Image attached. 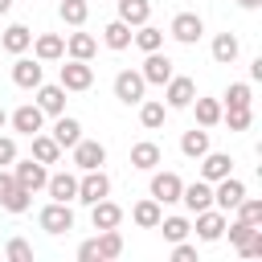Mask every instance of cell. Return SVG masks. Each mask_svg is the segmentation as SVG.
<instances>
[{
  "label": "cell",
  "instance_id": "44dd1931",
  "mask_svg": "<svg viewBox=\"0 0 262 262\" xmlns=\"http://www.w3.org/2000/svg\"><path fill=\"white\" fill-rule=\"evenodd\" d=\"M160 217H164V205H160L156 196H143V201H135V209H131V221H135L139 229H156Z\"/></svg>",
  "mask_w": 262,
  "mask_h": 262
},
{
  "label": "cell",
  "instance_id": "ffe728a7",
  "mask_svg": "<svg viewBox=\"0 0 262 262\" xmlns=\"http://www.w3.org/2000/svg\"><path fill=\"white\" fill-rule=\"evenodd\" d=\"M119 221H123V209H119L115 201L102 196V201L90 205V225H94V229H119Z\"/></svg>",
  "mask_w": 262,
  "mask_h": 262
},
{
  "label": "cell",
  "instance_id": "9a60e30c",
  "mask_svg": "<svg viewBox=\"0 0 262 262\" xmlns=\"http://www.w3.org/2000/svg\"><path fill=\"white\" fill-rule=\"evenodd\" d=\"M37 106L45 111V115H66V86L61 82H41L37 86Z\"/></svg>",
  "mask_w": 262,
  "mask_h": 262
},
{
  "label": "cell",
  "instance_id": "60d3db41",
  "mask_svg": "<svg viewBox=\"0 0 262 262\" xmlns=\"http://www.w3.org/2000/svg\"><path fill=\"white\" fill-rule=\"evenodd\" d=\"M237 250H242V258H262V229H254Z\"/></svg>",
  "mask_w": 262,
  "mask_h": 262
},
{
  "label": "cell",
  "instance_id": "8d00e7d4",
  "mask_svg": "<svg viewBox=\"0 0 262 262\" xmlns=\"http://www.w3.org/2000/svg\"><path fill=\"white\" fill-rule=\"evenodd\" d=\"M237 221L262 229V201H258V196H242V201H237Z\"/></svg>",
  "mask_w": 262,
  "mask_h": 262
},
{
  "label": "cell",
  "instance_id": "1f68e13d",
  "mask_svg": "<svg viewBox=\"0 0 262 262\" xmlns=\"http://www.w3.org/2000/svg\"><path fill=\"white\" fill-rule=\"evenodd\" d=\"M164 119H168V106H164L160 98H143V102H139V123H143L147 131L164 127Z\"/></svg>",
  "mask_w": 262,
  "mask_h": 262
},
{
  "label": "cell",
  "instance_id": "d6a6232c",
  "mask_svg": "<svg viewBox=\"0 0 262 262\" xmlns=\"http://www.w3.org/2000/svg\"><path fill=\"white\" fill-rule=\"evenodd\" d=\"M57 16H61L66 25H74V29H82L86 16H90V0H61V4H57Z\"/></svg>",
  "mask_w": 262,
  "mask_h": 262
},
{
  "label": "cell",
  "instance_id": "7bdbcfd3",
  "mask_svg": "<svg viewBox=\"0 0 262 262\" xmlns=\"http://www.w3.org/2000/svg\"><path fill=\"white\" fill-rule=\"evenodd\" d=\"M225 233H229V242H233V246H242V242L254 233V225H246V221H233V225H229V221H225Z\"/></svg>",
  "mask_w": 262,
  "mask_h": 262
},
{
  "label": "cell",
  "instance_id": "4fadbf2b",
  "mask_svg": "<svg viewBox=\"0 0 262 262\" xmlns=\"http://www.w3.org/2000/svg\"><path fill=\"white\" fill-rule=\"evenodd\" d=\"M12 82H16L20 90H37V86L45 82L41 61H37V57H20V53H16V61H12Z\"/></svg>",
  "mask_w": 262,
  "mask_h": 262
},
{
  "label": "cell",
  "instance_id": "8992f818",
  "mask_svg": "<svg viewBox=\"0 0 262 262\" xmlns=\"http://www.w3.org/2000/svg\"><path fill=\"white\" fill-rule=\"evenodd\" d=\"M102 196H111V176H106L102 168L82 172V176H78V201H82V205H94V201H102Z\"/></svg>",
  "mask_w": 262,
  "mask_h": 262
},
{
  "label": "cell",
  "instance_id": "836d02e7",
  "mask_svg": "<svg viewBox=\"0 0 262 262\" xmlns=\"http://www.w3.org/2000/svg\"><path fill=\"white\" fill-rule=\"evenodd\" d=\"M131 41H135L143 53H156V49L164 45V29H156V25H147V20H143V25L131 33Z\"/></svg>",
  "mask_w": 262,
  "mask_h": 262
},
{
  "label": "cell",
  "instance_id": "cb8c5ba5",
  "mask_svg": "<svg viewBox=\"0 0 262 262\" xmlns=\"http://www.w3.org/2000/svg\"><path fill=\"white\" fill-rule=\"evenodd\" d=\"M115 4H119V20L131 25V29H139L143 20H151V0H115Z\"/></svg>",
  "mask_w": 262,
  "mask_h": 262
},
{
  "label": "cell",
  "instance_id": "4dcf8cb0",
  "mask_svg": "<svg viewBox=\"0 0 262 262\" xmlns=\"http://www.w3.org/2000/svg\"><path fill=\"white\" fill-rule=\"evenodd\" d=\"M102 45H106V49H115V53H119V49H127V45H131V25H123V20L115 16V20L102 29Z\"/></svg>",
  "mask_w": 262,
  "mask_h": 262
},
{
  "label": "cell",
  "instance_id": "d6986e66",
  "mask_svg": "<svg viewBox=\"0 0 262 262\" xmlns=\"http://www.w3.org/2000/svg\"><path fill=\"white\" fill-rule=\"evenodd\" d=\"M33 57L37 61H61L66 57V37L61 33H41L33 41Z\"/></svg>",
  "mask_w": 262,
  "mask_h": 262
},
{
  "label": "cell",
  "instance_id": "30bf717a",
  "mask_svg": "<svg viewBox=\"0 0 262 262\" xmlns=\"http://www.w3.org/2000/svg\"><path fill=\"white\" fill-rule=\"evenodd\" d=\"M8 123H12L16 135H37V131L45 127V111H41L37 102H20V106L8 115Z\"/></svg>",
  "mask_w": 262,
  "mask_h": 262
},
{
  "label": "cell",
  "instance_id": "ac0fdd59",
  "mask_svg": "<svg viewBox=\"0 0 262 262\" xmlns=\"http://www.w3.org/2000/svg\"><path fill=\"white\" fill-rule=\"evenodd\" d=\"M180 205H184L188 213L209 209V205H213V184H209V180H192V184H184V188H180Z\"/></svg>",
  "mask_w": 262,
  "mask_h": 262
},
{
  "label": "cell",
  "instance_id": "f6af8a7d",
  "mask_svg": "<svg viewBox=\"0 0 262 262\" xmlns=\"http://www.w3.org/2000/svg\"><path fill=\"white\" fill-rule=\"evenodd\" d=\"M172 258H176V262H196V246H188V242H172Z\"/></svg>",
  "mask_w": 262,
  "mask_h": 262
},
{
  "label": "cell",
  "instance_id": "f546056e",
  "mask_svg": "<svg viewBox=\"0 0 262 262\" xmlns=\"http://www.w3.org/2000/svg\"><path fill=\"white\" fill-rule=\"evenodd\" d=\"M29 139H33V160H41V164H57V160H61V147H57L53 135L37 131V135H29Z\"/></svg>",
  "mask_w": 262,
  "mask_h": 262
},
{
  "label": "cell",
  "instance_id": "f1b7e54d",
  "mask_svg": "<svg viewBox=\"0 0 262 262\" xmlns=\"http://www.w3.org/2000/svg\"><path fill=\"white\" fill-rule=\"evenodd\" d=\"M237 53H242V45H237V37H233V33H217V37H213V61L233 66V61H237Z\"/></svg>",
  "mask_w": 262,
  "mask_h": 262
},
{
  "label": "cell",
  "instance_id": "ba28073f",
  "mask_svg": "<svg viewBox=\"0 0 262 262\" xmlns=\"http://www.w3.org/2000/svg\"><path fill=\"white\" fill-rule=\"evenodd\" d=\"M242 196H246V184H242L233 172H229V176H221V180L213 184V209H221V213H233Z\"/></svg>",
  "mask_w": 262,
  "mask_h": 262
},
{
  "label": "cell",
  "instance_id": "52a82bcc",
  "mask_svg": "<svg viewBox=\"0 0 262 262\" xmlns=\"http://www.w3.org/2000/svg\"><path fill=\"white\" fill-rule=\"evenodd\" d=\"M180 188H184V180H180L176 172H156V168H151L147 196H156L160 205H176V201H180Z\"/></svg>",
  "mask_w": 262,
  "mask_h": 262
},
{
  "label": "cell",
  "instance_id": "6da1fadb",
  "mask_svg": "<svg viewBox=\"0 0 262 262\" xmlns=\"http://www.w3.org/2000/svg\"><path fill=\"white\" fill-rule=\"evenodd\" d=\"M115 98L127 102V106H139V102L147 98L143 74H139V70H119V74H115Z\"/></svg>",
  "mask_w": 262,
  "mask_h": 262
},
{
  "label": "cell",
  "instance_id": "7a4b0ae2",
  "mask_svg": "<svg viewBox=\"0 0 262 262\" xmlns=\"http://www.w3.org/2000/svg\"><path fill=\"white\" fill-rule=\"evenodd\" d=\"M37 225H41L45 233H53V237H57V233H70V229H74V209H70L66 201H49V205L37 213Z\"/></svg>",
  "mask_w": 262,
  "mask_h": 262
},
{
  "label": "cell",
  "instance_id": "e0dca14e",
  "mask_svg": "<svg viewBox=\"0 0 262 262\" xmlns=\"http://www.w3.org/2000/svg\"><path fill=\"white\" fill-rule=\"evenodd\" d=\"M45 188H49V201H66V205L78 201V176L74 172H49Z\"/></svg>",
  "mask_w": 262,
  "mask_h": 262
},
{
  "label": "cell",
  "instance_id": "d4e9b609",
  "mask_svg": "<svg viewBox=\"0 0 262 262\" xmlns=\"http://www.w3.org/2000/svg\"><path fill=\"white\" fill-rule=\"evenodd\" d=\"M188 106H192V115H196V127H217V123H221V98H201V94H196Z\"/></svg>",
  "mask_w": 262,
  "mask_h": 262
},
{
  "label": "cell",
  "instance_id": "484cf974",
  "mask_svg": "<svg viewBox=\"0 0 262 262\" xmlns=\"http://www.w3.org/2000/svg\"><path fill=\"white\" fill-rule=\"evenodd\" d=\"M209 147H213V143H209V127H192V131L180 135V151H184L188 160H201Z\"/></svg>",
  "mask_w": 262,
  "mask_h": 262
},
{
  "label": "cell",
  "instance_id": "2e32d148",
  "mask_svg": "<svg viewBox=\"0 0 262 262\" xmlns=\"http://www.w3.org/2000/svg\"><path fill=\"white\" fill-rule=\"evenodd\" d=\"M233 172V160H229V151H205L201 156V180H209V184H217L221 176H229Z\"/></svg>",
  "mask_w": 262,
  "mask_h": 262
},
{
  "label": "cell",
  "instance_id": "b9f144b4",
  "mask_svg": "<svg viewBox=\"0 0 262 262\" xmlns=\"http://www.w3.org/2000/svg\"><path fill=\"white\" fill-rule=\"evenodd\" d=\"M16 188H20V184L12 180V172H8V168H0V209L12 201V192H16Z\"/></svg>",
  "mask_w": 262,
  "mask_h": 262
},
{
  "label": "cell",
  "instance_id": "74e56055",
  "mask_svg": "<svg viewBox=\"0 0 262 262\" xmlns=\"http://www.w3.org/2000/svg\"><path fill=\"white\" fill-rule=\"evenodd\" d=\"M221 106H254V90H250V82H233V86L225 90Z\"/></svg>",
  "mask_w": 262,
  "mask_h": 262
},
{
  "label": "cell",
  "instance_id": "83f0119b",
  "mask_svg": "<svg viewBox=\"0 0 262 262\" xmlns=\"http://www.w3.org/2000/svg\"><path fill=\"white\" fill-rule=\"evenodd\" d=\"M66 53L78 57V61H90V57L98 53V37H90V33H70V37H66Z\"/></svg>",
  "mask_w": 262,
  "mask_h": 262
},
{
  "label": "cell",
  "instance_id": "7402d4cb",
  "mask_svg": "<svg viewBox=\"0 0 262 262\" xmlns=\"http://www.w3.org/2000/svg\"><path fill=\"white\" fill-rule=\"evenodd\" d=\"M49 135H53V139H57V147L66 151V147H74V143L82 139V123H78V119H70V115H57Z\"/></svg>",
  "mask_w": 262,
  "mask_h": 262
},
{
  "label": "cell",
  "instance_id": "5b68a950",
  "mask_svg": "<svg viewBox=\"0 0 262 262\" xmlns=\"http://www.w3.org/2000/svg\"><path fill=\"white\" fill-rule=\"evenodd\" d=\"M12 180L20 184V188H29V192H37V188H45V180H49V168L41 164V160H12Z\"/></svg>",
  "mask_w": 262,
  "mask_h": 262
},
{
  "label": "cell",
  "instance_id": "9c48e42d",
  "mask_svg": "<svg viewBox=\"0 0 262 262\" xmlns=\"http://www.w3.org/2000/svg\"><path fill=\"white\" fill-rule=\"evenodd\" d=\"M57 82H61L66 90H90V86H94V66H90V61H78V57H70V61L61 66Z\"/></svg>",
  "mask_w": 262,
  "mask_h": 262
},
{
  "label": "cell",
  "instance_id": "277c9868",
  "mask_svg": "<svg viewBox=\"0 0 262 262\" xmlns=\"http://www.w3.org/2000/svg\"><path fill=\"white\" fill-rule=\"evenodd\" d=\"M164 106L168 111H188V102L196 98V82L192 78H184V74H172L168 82H164Z\"/></svg>",
  "mask_w": 262,
  "mask_h": 262
},
{
  "label": "cell",
  "instance_id": "e575fe53",
  "mask_svg": "<svg viewBox=\"0 0 262 262\" xmlns=\"http://www.w3.org/2000/svg\"><path fill=\"white\" fill-rule=\"evenodd\" d=\"M156 229L164 233V242H184V237L192 233V221H188V217H160Z\"/></svg>",
  "mask_w": 262,
  "mask_h": 262
},
{
  "label": "cell",
  "instance_id": "681fc988",
  "mask_svg": "<svg viewBox=\"0 0 262 262\" xmlns=\"http://www.w3.org/2000/svg\"><path fill=\"white\" fill-rule=\"evenodd\" d=\"M4 123H8V111H4V106H0V131H4Z\"/></svg>",
  "mask_w": 262,
  "mask_h": 262
},
{
  "label": "cell",
  "instance_id": "ab89813d",
  "mask_svg": "<svg viewBox=\"0 0 262 262\" xmlns=\"http://www.w3.org/2000/svg\"><path fill=\"white\" fill-rule=\"evenodd\" d=\"M4 254H8L12 262H33V246H29L25 237H12V242L4 246Z\"/></svg>",
  "mask_w": 262,
  "mask_h": 262
},
{
  "label": "cell",
  "instance_id": "f35d334b",
  "mask_svg": "<svg viewBox=\"0 0 262 262\" xmlns=\"http://www.w3.org/2000/svg\"><path fill=\"white\" fill-rule=\"evenodd\" d=\"M221 119L229 123V131H246L254 123V111L250 106H221Z\"/></svg>",
  "mask_w": 262,
  "mask_h": 262
},
{
  "label": "cell",
  "instance_id": "bcb514c9",
  "mask_svg": "<svg viewBox=\"0 0 262 262\" xmlns=\"http://www.w3.org/2000/svg\"><path fill=\"white\" fill-rule=\"evenodd\" d=\"M78 258H82V262H94V258H98V246H94V237L78 246ZM98 262H102V258H98Z\"/></svg>",
  "mask_w": 262,
  "mask_h": 262
},
{
  "label": "cell",
  "instance_id": "7c38bea8",
  "mask_svg": "<svg viewBox=\"0 0 262 262\" xmlns=\"http://www.w3.org/2000/svg\"><path fill=\"white\" fill-rule=\"evenodd\" d=\"M168 33H172L180 45H196V41H201V33H205V20H201L196 12H176Z\"/></svg>",
  "mask_w": 262,
  "mask_h": 262
},
{
  "label": "cell",
  "instance_id": "3957f363",
  "mask_svg": "<svg viewBox=\"0 0 262 262\" xmlns=\"http://www.w3.org/2000/svg\"><path fill=\"white\" fill-rule=\"evenodd\" d=\"M196 221H192V233L201 237V242H221L225 237V221H229V213H221V209H201V213H192Z\"/></svg>",
  "mask_w": 262,
  "mask_h": 262
},
{
  "label": "cell",
  "instance_id": "603a6c76",
  "mask_svg": "<svg viewBox=\"0 0 262 262\" xmlns=\"http://www.w3.org/2000/svg\"><path fill=\"white\" fill-rule=\"evenodd\" d=\"M160 160H164V151H160V143H151V139H139V143L131 147V168H139V172H151Z\"/></svg>",
  "mask_w": 262,
  "mask_h": 262
},
{
  "label": "cell",
  "instance_id": "7dc6e473",
  "mask_svg": "<svg viewBox=\"0 0 262 262\" xmlns=\"http://www.w3.org/2000/svg\"><path fill=\"white\" fill-rule=\"evenodd\" d=\"M237 8H246V12H254V8H262V0H237Z\"/></svg>",
  "mask_w": 262,
  "mask_h": 262
},
{
  "label": "cell",
  "instance_id": "ee69618b",
  "mask_svg": "<svg viewBox=\"0 0 262 262\" xmlns=\"http://www.w3.org/2000/svg\"><path fill=\"white\" fill-rule=\"evenodd\" d=\"M16 160V139L12 135H0V168H8Z\"/></svg>",
  "mask_w": 262,
  "mask_h": 262
},
{
  "label": "cell",
  "instance_id": "8fae6325",
  "mask_svg": "<svg viewBox=\"0 0 262 262\" xmlns=\"http://www.w3.org/2000/svg\"><path fill=\"white\" fill-rule=\"evenodd\" d=\"M70 151H74V168H82V172H90V168H102V164H106V147H102L98 139H86V135H82Z\"/></svg>",
  "mask_w": 262,
  "mask_h": 262
},
{
  "label": "cell",
  "instance_id": "c3c4849f",
  "mask_svg": "<svg viewBox=\"0 0 262 262\" xmlns=\"http://www.w3.org/2000/svg\"><path fill=\"white\" fill-rule=\"evenodd\" d=\"M4 12H12V0H0V16H4Z\"/></svg>",
  "mask_w": 262,
  "mask_h": 262
},
{
  "label": "cell",
  "instance_id": "d590c367",
  "mask_svg": "<svg viewBox=\"0 0 262 262\" xmlns=\"http://www.w3.org/2000/svg\"><path fill=\"white\" fill-rule=\"evenodd\" d=\"M94 246H98V258H119L123 254V233L119 229H98Z\"/></svg>",
  "mask_w": 262,
  "mask_h": 262
},
{
  "label": "cell",
  "instance_id": "4316f807",
  "mask_svg": "<svg viewBox=\"0 0 262 262\" xmlns=\"http://www.w3.org/2000/svg\"><path fill=\"white\" fill-rule=\"evenodd\" d=\"M29 45H33L29 25H8V29L0 33V49H8V53H25Z\"/></svg>",
  "mask_w": 262,
  "mask_h": 262
},
{
  "label": "cell",
  "instance_id": "5bb4252c",
  "mask_svg": "<svg viewBox=\"0 0 262 262\" xmlns=\"http://www.w3.org/2000/svg\"><path fill=\"white\" fill-rule=\"evenodd\" d=\"M139 74H143V82H147V86H164L176 70H172V57L156 49V53H147V57H143V70H139Z\"/></svg>",
  "mask_w": 262,
  "mask_h": 262
}]
</instances>
